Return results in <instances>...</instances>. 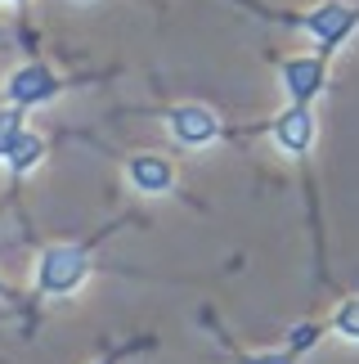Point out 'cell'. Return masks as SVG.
I'll use <instances>...</instances> for the list:
<instances>
[{"mask_svg": "<svg viewBox=\"0 0 359 364\" xmlns=\"http://www.w3.org/2000/svg\"><path fill=\"white\" fill-rule=\"evenodd\" d=\"M167 131L175 135V144L202 149V144H211L220 135V122H216L211 108H202V104H180V108L167 113Z\"/></svg>", "mask_w": 359, "mask_h": 364, "instance_id": "4", "label": "cell"}, {"mask_svg": "<svg viewBox=\"0 0 359 364\" xmlns=\"http://www.w3.org/2000/svg\"><path fill=\"white\" fill-rule=\"evenodd\" d=\"M328 328H333L341 342H359V297H346V301H341Z\"/></svg>", "mask_w": 359, "mask_h": 364, "instance_id": "9", "label": "cell"}, {"mask_svg": "<svg viewBox=\"0 0 359 364\" xmlns=\"http://www.w3.org/2000/svg\"><path fill=\"white\" fill-rule=\"evenodd\" d=\"M90 279V247H45L36 265L40 297H67Z\"/></svg>", "mask_w": 359, "mask_h": 364, "instance_id": "1", "label": "cell"}, {"mask_svg": "<svg viewBox=\"0 0 359 364\" xmlns=\"http://www.w3.org/2000/svg\"><path fill=\"white\" fill-rule=\"evenodd\" d=\"M27 131L23 126V108H9V113H0V162H5V153L13 149V139Z\"/></svg>", "mask_w": 359, "mask_h": 364, "instance_id": "10", "label": "cell"}, {"mask_svg": "<svg viewBox=\"0 0 359 364\" xmlns=\"http://www.w3.org/2000/svg\"><path fill=\"white\" fill-rule=\"evenodd\" d=\"M283 86H287V104H314L328 86L324 73V54H297L283 59Z\"/></svg>", "mask_w": 359, "mask_h": 364, "instance_id": "3", "label": "cell"}, {"mask_svg": "<svg viewBox=\"0 0 359 364\" xmlns=\"http://www.w3.org/2000/svg\"><path fill=\"white\" fill-rule=\"evenodd\" d=\"M9 5H18V0H9Z\"/></svg>", "mask_w": 359, "mask_h": 364, "instance_id": "13", "label": "cell"}, {"mask_svg": "<svg viewBox=\"0 0 359 364\" xmlns=\"http://www.w3.org/2000/svg\"><path fill=\"white\" fill-rule=\"evenodd\" d=\"M233 364H297L292 351H260V355H233Z\"/></svg>", "mask_w": 359, "mask_h": 364, "instance_id": "11", "label": "cell"}, {"mask_svg": "<svg viewBox=\"0 0 359 364\" xmlns=\"http://www.w3.org/2000/svg\"><path fill=\"white\" fill-rule=\"evenodd\" d=\"M94 364H121V355H104V360H94Z\"/></svg>", "mask_w": 359, "mask_h": 364, "instance_id": "12", "label": "cell"}, {"mask_svg": "<svg viewBox=\"0 0 359 364\" xmlns=\"http://www.w3.org/2000/svg\"><path fill=\"white\" fill-rule=\"evenodd\" d=\"M270 131H274V139H279L283 153H292V158H306L310 144H314V113H310V104H287Z\"/></svg>", "mask_w": 359, "mask_h": 364, "instance_id": "5", "label": "cell"}, {"mask_svg": "<svg viewBox=\"0 0 359 364\" xmlns=\"http://www.w3.org/2000/svg\"><path fill=\"white\" fill-rule=\"evenodd\" d=\"M0 292H5V288H0Z\"/></svg>", "mask_w": 359, "mask_h": 364, "instance_id": "14", "label": "cell"}, {"mask_svg": "<svg viewBox=\"0 0 359 364\" xmlns=\"http://www.w3.org/2000/svg\"><path fill=\"white\" fill-rule=\"evenodd\" d=\"M131 180L140 193H171L175 189V166L162 153H140L131 158Z\"/></svg>", "mask_w": 359, "mask_h": 364, "instance_id": "7", "label": "cell"}, {"mask_svg": "<svg viewBox=\"0 0 359 364\" xmlns=\"http://www.w3.org/2000/svg\"><path fill=\"white\" fill-rule=\"evenodd\" d=\"M63 90V81L50 73V68H40V63H32V68H18V73L9 77V100L18 104V108H36V104H50L54 95Z\"/></svg>", "mask_w": 359, "mask_h": 364, "instance_id": "6", "label": "cell"}, {"mask_svg": "<svg viewBox=\"0 0 359 364\" xmlns=\"http://www.w3.org/2000/svg\"><path fill=\"white\" fill-rule=\"evenodd\" d=\"M301 27H306V32L319 41V54H328V50H337L346 36H355L359 9L341 5V0H328V5H319L314 14H306V18H301Z\"/></svg>", "mask_w": 359, "mask_h": 364, "instance_id": "2", "label": "cell"}, {"mask_svg": "<svg viewBox=\"0 0 359 364\" xmlns=\"http://www.w3.org/2000/svg\"><path fill=\"white\" fill-rule=\"evenodd\" d=\"M40 158H45V139L23 131L18 139H13V149L5 153V166H9V176H27L32 166H40Z\"/></svg>", "mask_w": 359, "mask_h": 364, "instance_id": "8", "label": "cell"}]
</instances>
